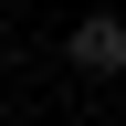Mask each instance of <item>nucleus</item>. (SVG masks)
Returning a JSON list of instances; mask_svg holds the SVG:
<instances>
[{
	"label": "nucleus",
	"mask_w": 126,
	"mask_h": 126,
	"mask_svg": "<svg viewBox=\"0 0 126 126\" xmlns=\"http://www.w3.org/2000/svg\"><path fill=\"white\" fill-rule=\"evenodd\" d=\"M74 63H84V74H126V21H116V11L74 21Z\"/></svg>",
	"instance_id": "obj_1"
}]
</instances>
